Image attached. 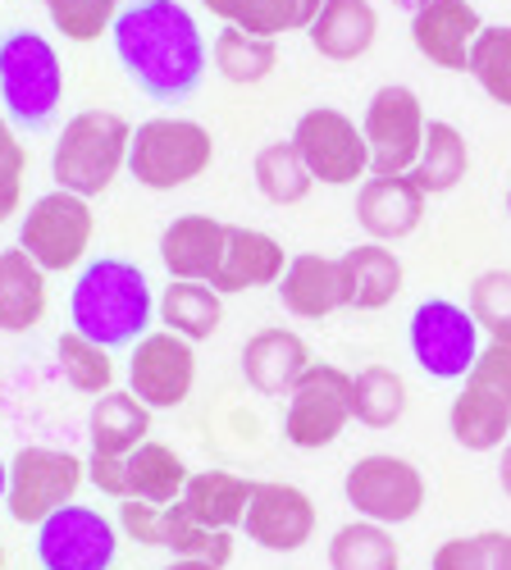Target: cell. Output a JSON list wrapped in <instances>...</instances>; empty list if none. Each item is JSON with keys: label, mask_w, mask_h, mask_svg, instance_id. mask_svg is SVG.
<instances>
[{"label": "cell", "mask_w": 511, "mask_h": 570, "mask_svg": "<svg viewBox=\"0 0 511 570\" xmlns=\"http://www.w3.org/2000/svg\"><path fill=\"white\" fill-rule=\"evenodd\" d=\"M6 484H10V461H0V507H6Z\"/></svg>", "instance_id": "cell-50"}, {"label": "cell", "mask_w": 511, "mask_h": 570, "mask_svg": "<svg viewBox=\"0 0 511 570\" xmlns=\"http://www.w3.org/2000/svg\"><path fill=\"white\" fill-rule=\"evenodd\" d=\"M124 374L137 402H147L151 411H178L197 389V347L156 324L147 338L128 347Z\"/></svg>", "instance_id": "cell-13"}, {"label": "cell", "mask_w": 511, "mask_h": 570, "mask_svg": "<svg viewBox=\"0 0 511 570\" xmlns=\"http://www.w3.org/2000/svg\"><path fill=\"white\" fill-rule=\"evenodd\" d=\"M252 489H256V480H243V474H234V470H193V480H188V489H183L178 507L188 511L197 525L234 534V530H243Z\"/></svg>", "instance_id": "cell-27"}, {"label": "cell", "mask_w": 511, "mask_h": 570, "mask_svg": "<svg viewBox=\"0 0 511 570\" xmlns=\"http://www.w3.org/2000/svg\"><path fill=\"white\" fill-rule=\"evenodd\" d=\"M330 570H402L397 539L375 520H347L330 539Z\"/></svg>", "instance_id": "cell-32"}, {"label": "cell", "mask_w": 511, "mask_h": 570, "mask_svg": "<svg viewBox=\"0 0 511 570\" xmlns=\"http://www.w3.org/2000/svg\"><path fill=\"white\" fill-rule=\"evenodd\" d=\"M215 160V137L197 119L156 115L132 128L128 141V174L147 193H174V187L197 183Z\"/></svg>", "instance_id": "cell-5"}, {"label": "cell", "mask_w": 511, "mask_h": 570, "mask_svg": "<svg viewBox=\"0 0 511 570\" xmlns=\"http://www.w3.org/2000/svg\"><path fill=\"white\" fill-rule=\"evenodd\" d=\"M278 302L297 320H330L334 311H347V283L338 256H320V252L293 256L284 278H278Z\"/></svg>", "instance_id": "cell-21"}, {"label": "cell", "mask_w": 511, "mask_h": 570, "mask_svg": "<svg viewBox=\"0 0 511 570\" xmlns=\"http://www.w3.org/2000/svg\"><path fill=\"white\" fill-rule=\"evenodd\" d=\"M311 343L284 324L256 328L238 352V370L247 379V389H256L261 397H288L297 389V379L311 370Z\"/></svg>", "instance_id": "cell-19"}, {"label": "cell", "mask_w": 511, "mask_h": 570, "mask_svg": "<svg viewBox=\"0 0 511 570\" xmlns=\"http://www.w3.org/2000/svg\"><path fill=\"white\" fill-rule=\"evenodd\" d=\"M288 252L278 243L274 233L265 228H247V224H228V247H224V261L210 278V288L219 297H243V293H256V288H278V278L288 269Z\"/></svg>", "instance_id": "cell-17"}, {"label": "cell", "mask_w": 511, "mask_h": 570, "mask_svg": "<svg viewBox=\"0 0 511 570\" xmlns=\"http://www.w3.org/2000/svg\"><path fill=\"white\" fill-rule=\"evenodd\" d=\"M202 6L219 23H234L243 32L278 41L284 32H306L324 0H202Z\"/></svg>", "instance_id": "cell-31"}, {"label": "cell", "mask_w": 511, "mask_h": 570, "mask_svg": "<svg viewBox=\"0 0 511 570\" xmlns=\"http://www.w3.org/2000/svg\"><path fill=\"white\" fill-rule=\"evenodd\" d=\"M393 6H397V10H406V14H415V10H425L430 0H393Z\"/></svg>", "instance_id": "cell-49"}, {"label": "cell", "mask_w": 511, "mask_h": 570, "mask_svg": "<svg viewBox=\"0 0 511 570\" xmlns=\"http://www.w3.org/2000/svg\"><path fill=\"white\" fill-rule=\"evenodd\" d=\"M320 511L306 489L284 484V480H256L247 515H243V534L265 548V552H302L315 539Z\"/></svg>", "instance_id": "cell-15"}, {"label": "cell", "mask_w": 511, "mask_h": 570, "mask_svg": "<svg viewBox=\"0 0 511 570\" xmlns=\"http://www.w3.org/2000/svg\"><path fill=\"white\" fill-rule=\"evenodd\" d=\"M484 328L475 324L471 306H461L452 297H430L411 311V324H406V343H411V356L430 379H443V384H461L471 370H475V356L484 347Z\"/></svg>", "instance_id": "cell-9"}, {"label": "cell", "mask_w": 511, "mask_h": 570, "mask_svg": "<svg viewBox=\"0 0 511 570\" xmlns=\"http://www.w3.org/2000/svg\"><path fill=\"white\" fill-rule=\"evenodd\" d=\"M156 324L169 328V334L188 338L193 347L215 338L224 324V297L210 288V283H188V278H169L165 293L156 297Z\"/></svg>", "instance_id": "cell-29"}, {"label": "cell", "mask_w": 511, "mask_h": 570, "mask_svg": "<svg viewBox=\"0 0 511 570\" xmlns=\"http://www.w3.org/2000/svg\"><path fill=\"white\" fill-rule=\"evenodd\" d=\"M110 41L124 73L160 106L188 101L210 65L197 19L178 0H132L119 10Z\"/></svg>", "instance_id": "cell-1"}, {"label": "cell", "mask_w": 511, "mask_h": 570, "mask_svg": "<svg viewBox=\"0 0 511 570\" xmlns=\"http://www.w3.org/2000/svg\"><path fill=\"white\" fill-rule=\"evenodd\" d=\"M87 484V456L69 448L28 443L10 456V484H6V511L14 525L37 530L46 515L78 502V489Z\"/></svg>", "instance_id": "cell-6"}, {"label": "cell", "mask_w": 511, "mask_h": 570, "mask_svg": "<svg viewBox=\"0 0 511 570\" xmlns=\"http://www.w3.org/2000/svg\"><path fill=\"white\" fill-rule=\"evenodd\" d=\"M480 28H484V19L471 0H430L425 10L411 14L415 51H421L434 69H448V73H466Z\"/></svg>", "instance_id": "cell-18"}, {"label": "cell", "mask_w": 511, "mask_h": 570, "mask_svg": "<svg viewBox=\"0 0 511 570\" xmlns=\"http://www.w3.org/2000/svg\"><path fill=\"white\" fill-rule=\"evenodd\" d=\"M151 406L137 402L128 389H110L106 397H91L87 415V452L101 456H128L151 439Z\"/></svg>", "instance_id": "cell-26"}, {"label": "cell", "mask_w": 511, "mask_h": 570, "mask_svg": "<svg viewBox=\"0 0 511 570\" xmlns=\"http://www.w3.org/2000/svg\"><path fill=\"white\" fill-rule=\"evenodd\" d=\"M343 498L361 520H375V525H406L425 511L430 484L415 461L397 456V452H370L361 461L347 465L343 474Z\"/></svg>", "instance_id": "cell-8"}, {"label": "cell", "mask_w": 511, "mask_h": 570, "mask_svg": "<svg viewBox=\"0 0 511 570\" xmlns=\"http://www.w3.org/2000/svg\"><path fill=\"white\" fill-rule=\"evenodd\" d=\"M193 470L183 461L169 443H156L147 439L143 448H132L124 456V498H137V502H151V507H174L188 489Z\"/></svg>", "instance_id": "cell-28"}, {"label": "cell", "mask_w": 511, "mask_h": 570, "mask_svg": "<svg viewBox=\"0 0 511 570\" xmlns=\"http://www.w3.org/2000/svg\"><path fill=\"white\" fill-rule=\"evenodd\" d=\"M23 178H28V151L10 119H0V224L14 219L23 206Z\"/></svg>", "instance_id": "cell-41"}, {"label": "cell", "mask_w": 511, "mask_h": 570, "mask_svg": "<svg viewBox=\"0 0 511 570\" xmlns=\"http://www.w3.org/2000/svg\"><path fill=\"white\" fill-rule=\"evenodd\" d=\"M411 393L402 384V374L389 365H365L352 374V415L365 430H393L406 415Z\"/></svg>", "instance_id": "cell-34"}, {"label": "cell", "mask_w": 511, "mask_h": 570, "mask_svg": "<svg viewBox=\"0 0 511 570\" xmlns=\"http://www.w3.org/2000/svg\"><path fill=\"white\" fill-rule=\"evenodd\" d=\"M466 379L480 384V389H493L498 397L511 402V334H489L480 356H475V370Z\"/></svg>", "instance_id": "cell-42"}, {"label": "cell", "mask_w": 511, "mask_h": 570, "mask_svg": "<svg viewBox=\"0 0 511 570\" xmlns=\"http://www.w3.org/2000/svg\"><path fill=\"white\" fill-rule=\"evenodd\" d=\"M466 169H471V147H466V137H461V128L448 119H430L421 156L411 165V183L421 187L425 197H443L452 187H461Z\"/></svg>", "instance_id": "cell-30"}, {"label": "cell", "mask_w": 511, "mask_h": 570, "mask_svg": "<svg viewBox=\"0 0 511 570\" xmlns=\"http://www.w3.org/2000/svg\"><path fill=\"white\" fill-rule=\"evenodd\" d=\"M228 247V224L215 215H178L160 233V265L169 278H188V283H210Z\"/></svg>", "instance_id": "cell-20"}, {"label": "cell", "mask_w": 511, "mask_h": 570, "mask_svg": "<svg viewBox=\"0 0 511 570\" xmlns=\"http://www.w3.org/2000/svg\"><path fill=\"white\" fill-rule=\"evenodd\" d=\"M87 484L106 493V498H119L124 502V456H101V452H87Z\"/></svg>", "instance_id": "cell-45"}, {"label": "cell", "mask_w": 511, "mask_h": 570, "mask_svg": "<svg viewBox=\"0 0 511 570\" xmlns=\"http://www.w3.org/2000/svg\"><path fill=\"white\" fill-rule=\"evenodd\" d=\"M91 237H97V215H91L87 197L73 193H41L23 219H19V243L46 274H73L87 265Z\"/></svg>", "instance_id": "cell-7"}, {"label": "cell", "mask_w": 511, "mask_h": 570, "mask_svg": "<svg viewBox=\"0 0 511 570\" xmlns=\"http://www.w3.org/2000/svg\"><path fill=\"white\" fill-rule=\"evenodd\" d=\"M498 484H502V493L511 498V443L498 452Z\"/></svg>", "instance_id": "cell-47"}, {"label": "cell", "mask_w": 511, "mask_h": 570, "mask_svg": "<svg viewBox=\"0 0 511 570\" xmlns=\"http://www.w3.org/2000/svg\"><path fill=\"white\" fill-rule=\"evenodd\" d=\"M0 101H6V119L23 132L56 124L65 101V65L41 32L19 28L0 37Z\"/></svg>", "instance_id": "cell-4"}, {"label": "cell", "mask_w": 511, "mask_h": 570, "mask_svg": "<svg viewBox=\"0 0 511 570\" xmlns=\"http://www.w3.org/2000/svg\"><path fill=\"white\" fill-rule=\"evenodd\" d=\"M128 141L132 124L119 110H78L51 147V178L60 193L73 197H101L110 183L128 169Z\"/></svg>", "instance_id": "cell-3"}, {"label": "cell", "mask_w": 511, "mask_h": 570, "mask_svg": "<svg viewBox=\"0 0 511 570\" xmlns=\"http://www.w3.org/2000/svg\"><path fill=\"white\" fill-rule=\"evenodd\" d=\"M507 215H511V187H507Z\"/></svg>", "instance_id": "cell-52"}, {"label": "cell", "mask_w": 511, "mask_h": 570, "mask_svg": "<svg viewBox=\"0 0 511 570\" xmlns=\"http://www.w3.org/2000/svg\"><path fill=\"white\" fill-rule=\"evenodd\" d=\"M471 315L484 334H511V269H484L471 278Z\"/></svg>", "instance_id": "cell-40"}, {"label": "cell", "mask_w": 511, "mask_h": 570, "mask_svg": "<svg viewBox=\"0 0 511 570\" xmlns=\"http://www.w3.org/2000/svg\"><path fill=\"white\" fill-rule=\"evenodd\" d=\"M115 525H119V534L132 539V543L160 548V534H165V507L124 498V502H119V515H115Z\"/></svg>", "instance_id": "cell-43"}, {"label": "cell", "mask_w": 511, "mask_h": 570, "mask_svg": "<svg viewBox=\"0 0 511 570\" xmlns=\"http://www.w3.org/2000/svg\"><path fill=\"white\" fill-rule=\"evenodd\" d=\"M293 147L306 160L311 178L324 187H356L370 178V147L352 115L315 106L293 124Z\"/></svg>", "instance_id": "cell-12"}, {"label": "cell", "mask_w": 511, "mask_h": 570, "mask_svg": "<svg viewBox=\"0 0 511 570\" xmlns=\"http://www.w3.org/2000/svg\"><path fill=\"white\" fill-rule=\"evenodd\" d=\"M252 174H256V193H261L269 206H302V202L311 197V187H315L306 160H302L297 147H293V137L261 147L256 160H252Z\"/></svg>", "instance_id": "cell-33"}, {"label": "cell", "mask_w": 511, "mask_h": 570, "mask_svg": "<svg viewBox=\"0 0 511 570\" xmlns=\"http://www.w3.org/2000/svg\"><path fill=\"white\" fill-rule=\"evenodd\" d=\"M69 328L110 352L147 338L156 328V293L147 283V269L128 256L87 261L69 288Z\"/></svg>", "instance_id": "cell-2"}, {"label": "cell", "mask_w": 511, "mask_h": 570, "mask_svg": "<svg viewBox=\"0 0 511 570\" xmlns=\"http://www.w3.org/2000/svg\"><path fill=\"white\" fill-rule=\"evenodd\" d=\"M160 548L174 552V557L215 561L219 570L234 561V534H228V530H206V525H197V520L183 511L178 502L165 507V534H160Z\"/></svg>", "instance_id": "cell-38"}, {"label": "cell", "mask_w": 511, "mask_h": 570, "mask_svg": "<svg viewBox=\"0 0 511 570\" xmlns=\"http://www.w3.org/2000/svg\"><path fill=\"white\" fill-rule=\"evenodd\" d=\"M425 128H430V115L411 87L402 82L380 87L361 119L365 147H370V174H411L415 156H421Z\"/></svg>", "instance_id": "cell-14"}, {"label": "cell", "mask_w": 511, "mask_h": 570, "mask_svg": "<svg viewBox=\"0 0 511 570\" xmlns=\"http://www.w3.org/2000/svg\"><path fill=\"white\" fill-rule=\"evenodd\" d=\"M160 570H219L215 561H197V557H174L169 566H160Z\"/></svg>", "instance_id": "cell-48"}, {"label": "cell", "mask_w": 511, "mask_h": 570, "mask_svg": "<svg viewBox=\"0 0 511 570\" xmlns=\"http://www.w3.org/2000/svg\"><path fill=\"white\" fill-rule=\"evenodd\" d=\"M41 6L65 41L87 46V41H101L115 28L124 0H41Z\"/></svg>", "instance_id": "cell-39"}, {"label": "cell", "mask_w": 511, "mask_h": 570, "mask_svg": "<svg viewBox=\"0 0 511 570\" xmlns=\"http://www.w3.org/2000/svg\"><path fill=\"white\" fill-rule=\"evenodd\" d=\"M448 430L456 448H466V452H502L511 443V402L498 397L493 389L461 379V389L448 406Z\"/></svg>", "instance_id": "cell-24"}, {"label": "cell", "mask_w": 511, "mask_h": 570, "mask_svg": "<svg viewBox=\"0 0 511 570\" xmlns=\"http://www.w3.org/2000/svg\"><path fill=\"white\" fill-rule=\"evenodd\" d=\"M56 361H60V374L69 379V389L82 393V397H106L119 379V365H115V352L82 338L78 328H65L56 338Z\"/></svg>", "instance_id": "cell-36"}, {"label": "cell", "mask_w": 511, "mask_h": 570, "mask_svg": "<svg viewBox=\"0 0 511 570\" xmlns=\"http://www.w3.org/2000/svg\"><path fill=\"white\" fill-rule=\"evenodd\" d=\"M51 311V274L23 247L0 252V334H32Z\"/></svg>", "instance_id": "cell-22"}, {"label": "cell", "mask_w": 511, "mask_h": 570, "mask_svg": "<svg viewBox=\"0 0 511 570\" xmlns=\"http://www.w3.org/2000/svg\"><path fill=\"white\" fill-rule=\"evenodd\" d=\"M484 539H489V570H511V534L484 530Z\"/></svg>", "instance_id": "cell-46"}, {"label": "cell", "mask_w": 511, "mask_h": 570, "mask_svg": "<svg viewBox=\"0 0 511 570\" xmlns=\"http://www.w3.org/2000/svg\"><path fill=\"white\" fill-rule=\"evenodd\" d=\"M119 525L87 502H69L37 525L32 552L41 570H110L119 557Z\"/></svg>", "instance_id": "cell-10"}, {"label": "cell", "mask_w": 511, "mask_h": 570, "mask_svg": "<svg viewBox=\"0 0 511 570\" xmlns=\"http://www.w3.org/2000/svg\"><path fill=\"white\" fill-rule=\"evenodd\" d=\"M0 570H6V543H0Z\"/></svg>", "instance_id": "cell-51"}, {"label": "cell", "mask_w": 511, "mask_h": 570, "mask_svg": "<svg viewBox=\"0 0 511 570\" xmlns=\"http://www.w3.org/2000/svg\"><path fill=\"white\" fill-rule=\"evenodd\" d=\"M430 570H489V539L484 534L443 539L430 557Z\"/></svg>", "instance_id": "cell-44"}, {"label": "cell", "mask_w": 511, "mask_h": 570, "mask_svg": "<svg viewBox=\"0 0 511 570\" xmlns=\"http://www.w3.org/2000/svg\"><path fill=\"white\" fill-rule=\"evenodd\" d=\"M306 37H311V46L324 60L352 65V60H361L370 51V46H375L380 14H375L370 0H324L320 14L306 28Z\"/></svg>", "instance_id": "cell-23"}, {"label": "cell", "mask_w": 511, "mask_h": 570, "mask_svg": "<svg viewBox=\"0 0 511 570\" xmlns=\"http://www.w3.org/2000/svg\"><path fill=\"white\" fill-rule=\"evenodd\" d=\"M343 265V283H347V311H365V315H375V311H389L402 293V261L393 247L384 243H361L352 252L338 256Z\"/></svg>", "instance_id": "cell-25"}, {"label": "cell", "mask_w": 511, "mask_h": 570, "mask_svg": "<svg viewBox=\"0 0 511 570\" xmlns=\"http://www.w3.org/2000/svg\"><path fill=\"white\" fill-rule=\"evenodd\" d=\"M466 73L484 87V97L493 106L511 110V23H484L475 46H471V65Z\"/></svg>", "instance_id": "cell-37"}, {"label": "cell", "mask_w": 511, "mask_h": 570, "mask_svg": "<svg viewBox=\"0 0 511 570\" xmlns=\"http://www.w3.org/2000/svg\"><path fill=\"white\" fill-rule=\"evenodd\" d=\"M352 374L338 365H311L297 389L288 393V411H284V439L297 452H324L330 443L343 439V430L352 424Z\"/></svg>", "instance_id": "cell-11"}, {"label": "cell", "mask_w": 511, "mask_h": 570, "mask_svg": "<svg viewBox=\"0 0 511 570\" xmlns=\"http://www.w3.org/2000/svg\"><path fill=\"white\" fill-rule=\"evenodd\" d=\"M425 193L411 183V174H370L365 183H356V202L352 215L361 224V233L370 243H402L421 228L425 219Z\"/></svg>", "instance_id": "cell-16"}, {"label": "cell", "mask_w": 511, "mask_h": 570, "mask_svg": "<svg viewBox=\"0 0 511 570\" xmlns=\"http://www.w3.org/2000/svg\"><path fill=\"white\" fill-rule=\"evenodd\" d=\"M210 65L219 69V78L238 82V87H252V82H265L278 65V46L269 37H256V32H243L234 23H224L215 46H210Z\"/></svg>", "instance_id": "cell-35"}]
</instances>
